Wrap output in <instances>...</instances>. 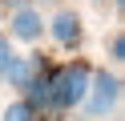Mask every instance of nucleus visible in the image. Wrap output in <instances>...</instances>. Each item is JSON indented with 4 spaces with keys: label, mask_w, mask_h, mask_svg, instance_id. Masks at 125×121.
<instances>
[{
    "label": "nucleus",
    "mask_w": 125,
    "mask_h": 121,
    "mask_svg": "<svg viewBox=\"0 0 125 121\" xmlns=\"http://www.w3.org/2000/svg\"><path fill=\"white\" fill-rule=\"evenodd\" d=\"M32 121H44V117H32Z\"/></svg>",
    "instance_id": "nucleus-10"
},
{
    "label": "nucleus",
    "mask_w": 125,
    "mask_h": 121,
    "mask_svg": "<svg viewBox=\"0 0 125 121\" xmlns=\"http://www.w3.org/2000/svg\"><path fill=\"white\" fill-rule=\"evenodd\" d=\"M28 77H32V61H24V56H16V61L8 65V73H4V81H8L12 89H24Z\"/></svg>",
    "instance_id": "nucleus-5"
},
{
    "label": "nucleus",
    "mask_w": 125,
    "mask_h": 121,
    "mask_svg": "<svg viewBox=\"0 0 125 121\" xmlns=\"http://www.w3.org/2000/svg\"><path fill=\"white\" fill-rule=\"evenodd\" d=\"M52 36H57L61 44H77V40H81V16L77 12H61L57 20H52Z\"/></svg>",
    "instance_id": "nucleus-4"
},
{
    "label": "nucleus",
    "mask_w": 125,
    "mask_h": 121,
    "mask_svg": "<svg viewBox=\"0 0 125 121\" xmlns=\"http://www.w3.org/2000/svg\"><path fill=\"white\" fill-rule=\"evenodd\" d=\"M109 56H113L117 65L125 61V36H121V32H113V36H109Z\"/></svg>",
    "instance_id": "nucleus-7"
},
{
    "label": "nucleus",
    "mask_w": 125,
    "mask_h": 121,
    "mask_svg": "<svg viewBox=\"0 0 125 121\" xmlns=\"http://www.w3.org/2000/svg\"><path fill=\"white\" fill-rule=\"evenodd\" d=\"M41 32H44L41 12H32V8L20 4V8H16V16H12V36H20V40H36Z\"/></svg>",
    "instance_id": "nucleus-3"
},
{
    "label": "nucleus",
    "mask_w": 125,
    "mask_h": 121,
    "mask_svg": "<svg viewBox=\"0 0 125 121\" xmlns=\"http://www.w3.org/2000/svg\"><path fill=\"white\" fill-rule=\"evenodd\" d=\"M85 93H89V69L85 65H69L52 77V105H61V109L81 105Z\"/></svg>",
    "instance_id": "nucleus-1"
},
{
    "label": "nucleus",
    "mask_w": 125,
    "mask_h": 121,
    "mask_svg": "<svg viewBox=\"0 0 125 121\" xmlns=\"http://www.w3.org/2000/svg\"><path fill=\"white\" fill-rule=\"evenodd\" d=\"M97 4H105V0H97Z\"/></svg>",
    "instance_id": "nucleus-11"
},
{
    "label": "nucleus",
    "mask_w": 125,
    "mask_h": 121,
    "mask_svg": "<svg viewBox=\"0 0 125 121\" xmlns=\"http://www.w3.org/2000/svg\"><path fill=\"white\" fill-rule=\"evenodd\" d=\"M12 61H16V53H12V44H8V40L0 36V77L8 73V65H12Z\"/></svg>",
    "instance_id": "nucleus-8"
},
{
    "label": "nucleus",
    "mask_w": 125,
    "mask_h": 121,
    "mask_svg": "<svg viewBox=\"0 0 125 121\" xmlns=\"http://www.w3.org/2000/svg\"><path fill=\"white\" fill-rule=\"evenodd\" d=\"M117 101H121V81H117V73H105L101 69L97 77H89V93H85V109L93 113V117H105V113L117 109Z\"/></svg>",
    "instance_id": "nucleus-2"
},
{
    "label": "nucleus",
    "mask_w": 125,
    "mask_h": 121,
    "mask_svg": "<svg viewBox=\"0 0 125 121\" xmlns=\"http://www.w3.org/2000/svg\"><path fill=\"white\" fill-rule=\"evenodd\" d=\"M32 117H36V109L28 101H12L8 109H4V121H32Z\"/></svg>",
    "instance_id": "nucleus-6"
},
{
    "label": "nucleus",
    "mask_w": 125,
    "mask_h": 121,
    "mask_svg": "<svg viewBox=\"0 0 125 121\" xmlns=\"http://www.w3.org/2000/svg\"><path fill=\"white\" fill-rule=\"evenodd\" d=\"M4 4H12V8H20V4H24V0H4Z\"/></svg>",
    "instance_id": "nucleus-9"
}]
</instances>
